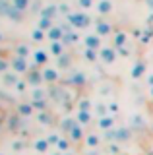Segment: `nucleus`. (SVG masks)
Instances as JSON below:
<instances>
[{"instance_id": "nucleus-4", "label": "nucleus", "mask_w": 153, "mask_h": 155, "mask_svg": "<svg viewBox=\"0 0 153 155\" xmlns=\"http://www.w3.org/2000/svg\"><path fill=\"white\" fill-rule=\"evenodd\" d=\"M101 56H103L105 62H112L114 60V51H112V48H105V51L101 52Z\"/></svg>"}, {"instance_id": "nucleus-9", "label": "nucleus", "mask_w": 153, "mask_h": 155, "mask_svg": "<svg viewBox=\"0 0 153 155\" xmlns=\"http://www.w3.org/2000/svg\"><path fill=\"white\" fill-rule=\"evenodd\" d=\"M78 118H80V122H82V124H87L89 122V113H87V110H80Z\"/></svg>"}, {"instance_id": "nucleus-2", "label": "nucleus", "mask_w": 153, "mask_h": 155, "mask_svg": "<svg viewBox=\"0 0 153 155\" xmlns=\"http://www.w3.org/2000/svg\"><path fill=\"white\" fill-rule=\"evenodd\" d=\"M97 10L101 14H109L112 10V4H111V0H101V2H99V6H97Z\"/></svg>"}, {"instance_id": "nucleus-11", "label": "nucleus", "mask_w": 153, "mask_h": 155, "mask_svg": "<svg viewBox=\"0 0 153 155\" xmlns=\"http://www.w3.org/2000/svg\"><path fill=\"white\" fill-rule=\"evenodd\" d=\"M54 12H56V8H54V6H49V8H45V12H43V18H47V19H49V18H52V16H54Z\"/></svg>"}, {"instance_id": "nucleus-13", "label": "nucleus", "mask_w": 153, "mask_h": 155, "mask_svg": "<svg viewBox=\"0 0 153 155\" xmlns=\"http://www.w3.org/2000/svg\"><path fill=\"white\" fill-rule=\"evenodd\" d=\"M111 126H112V118H101V128L107 130V128H111Z\"/></svg>"}, {"instance_id": "nucleus-1", "label": "nucleus", "mask_w": 153, "mask_h": 155, "mask_svg": "<svg viewBox=\"0 0 153 155\" xmlns=\"http://www.w3.org/2000/svg\"><path fill=\"white\" fill-rule=\"evenodd\" d=\"M70 21L74 23L76 27H85L89 23V18L85 16V14H72V16H70Z\"/></svg>"}, {"instance_id": "nucleus-27", "label": "nucleus", "mask_w": 153, "mask_h": 155, "mask_svg": "<svg viewBox=\"0 0 153 155\" xmlns=\"http://www.w3.org/2000/svg\"><path fill=\"white\" fill-rule=\"evenodd\" d=\"M149 81H151V85H153V76H151V78H149Z\"/></svg>"}, {"instance_id": "nucleus-19", "label": "nucleus", "mask_w": 153, "mask_h": 155, "mask_svg": "<svg viewBox=\"0 0 153 155\" xmlns=\"http://www.w3.org/2000/svg\"><path fill=\"white\" fill-rule=\"evenodd\" d=\"M122 43H124V33H118L116 35V47H120Z\"/></svg>"}, {"instance_id": "nucleus-3", "label": "nucleus", "mask_w": 153, "mask_h": 155, "mask_svg": "<svg viewBox=\"0 0 153 155\" xmlns=\"http://www.w3.org/2000/svg\"><path fill=\"white\" fill-rule=\"evenodd\" d=\"M85 45H87V48H91V51H95L101 43H99V37H95V35H89L87 39H85Z\"/></svg>"}, {"instance_id": "nucleus-7", "label": "nucleus", "mask_w": 153, "mask_h": 155, "mask_svg": "<svg viewBox=\"0 0 153 155\" xmlns=\"http://www.w3.org/2000/svg\"><path fill=\"white\" fill-rule=\"evenodd\" d=\"M47 81H54L56 80V70H45V74H43Z\"/></svg>"}, {"instance_id": "nucleus-10", "label": "nucleus", "mask_w": 153, "mask_h": 155, "mask_svg": "<svg viewBox=\"0 0 153 155\" xmlns=\"http://www.w3.org/2000/svg\"><path fill=\"white\" fill-rule=\"evenodd\" d=\"M97 31L101 33V35H107V33L111 31V27H109L107 23H97Z\"/></svg>"}, {"instance_id": "nucleus-8", "label": "nucleus", "mask_w": 153, "mask_h": 155, "mask_svg": "<svg viewBox=\"0 0 153 155\" xmlns=\"http://www.w3.org/2000/svg\"><path fill=\"white\" fill-rule=\"evenodd\" d=\"M14 68H16L18 72H23V70H25V60H23V58L20 56L16 62H14Z\"/></svg>"}, {"instance_id": "nucleus-29", "label": "nucleus", "mask_w": 153, "mask_h": 155, "mask_svg": "<svg viewBox=\"0 0 153 155\" xmlns=\"http://www.w3.org/2000/svg\"><path fill=\"white\" fill-rule=\"evenodd\" d=\"M0 155H2V153H0Z\"/></svg>"}, {"instance_id": "nucleus-6", "label": "nucleus", "mask_w": 153, "mask_h": 155, "mask_svg": "<svg viewBox=\"0 0 153 155\" xmlns=\"http://www.w3.org/2000/svg\"><path fill=\"white\" fill-rule=\"evenodd\" d=\"M49 37L52 39V41H58L60 37H64V31H60V29H50V33H49Z\"/></svg>"}, {"instance_id": "nucleus-25", "label": "nucleus", "mask_w": 153, "mask_h": 155, "mask_svg": "<svg viewBox=\"0 0 153 155\" xmlns=\"http://www.w3.org/2000/svg\"><path fill=\"white\" fill-rule=\"evenodd\" d=\"M58 147L62 149V151H66V147H68V143H66V142H60V143H58Z\"/></svg>"}, {"instance_id": "nucleus-28", "label": "nucleus", "mask_w": 153, "mask_h": 155, "mask_svg": "<svg viewBox=\"0 0 153 155\" xmlns=\"http://www.w3.org/2000/svg\"><path fill=\"white\" fill-rule=\"evenodd\" d=\"M0 39H2V35H0Z\"/></svg>"}, {"instance_id": "nucleus-22", "label": "nucleus", "mask_w": 153, "mask_h": 155, "mask_svg": "<svg viewBox=\"0 0 153 155\" xmlns=\"http://www.w3.org/2000/svg\"><path fill=\"white\" fill-rule=\"evenodd\" d=\"M80 4H82L83 8H89L91 6V0H80Z\"/></svg>"}, {"instance_id": "nucleus-21", "label": "nucleus", "mask_w": 153, "mask_h": 155, "mask_svg": "<svg viewBox=\"0 0 153 155\" xmlns=\"http://www.w3.org/2000/svg\"><path fill=\"white\" fill-rule=\"evenodd\" d=\"M85 54H87V58H89V60H95V51H91V48H87V52H85Z\"/></svg>"}, {"instance_id": "nucleus-20", "label": "nucleus", "mask_w": 153, "mask_h": 155, "mask_svg": "<svg viewBox=\"0 0 153 155\" xmlns=\"http://www.w3.org/2000/svg\"><path fill=\"white\" fill-rule=\"evenodd\" d=\"M97 142H99V140L95 138V136H89V138H87V143L89 145H97Z\"/></svg>"}, {"instance_id": "nucleus-12", "label": "nucleus", "mask_w": 153, "mask_h": 155, "mask_svg": "<svg viewBox=\"0 0 153 155\" xmlns=\"http://www.w3.org/2000/svg\"><path fill=\"white\" fill-rule=\"evenodd\" d=\"M72 138L74 140L82 138V128H80V126H74V128H72Z\"/></svg>"}, {"instance_id": "nucleus-16", "label": "nucleus", "mask_w": 153, "mask_h": 155, "mask_svg": "<svg viewBox=\"0 0 153 155\" xmlns=\"http://www.w3.org/2000/svg\"><path fill=\"white\" fill-rule=\"evenodd\" d=\"M35 60H37V62H45V60H47V54H45V52H41V51L35 52Z\"/></svg>"}, {"instance_id": "nucleus-24", "label": "nucleus", "mask_w": 153, "mask_h": 155, "mask_svg": "<svg viewBox=\"0 0 153 155\" xmlns=\"http://www.w3.org/2000/svg\"><path fill=\"white\" fill-rule=\"evenodd\" d=\"M29 81H31V84H37V81H39V76H37V74H33V76L29 78Z\"/></svg>"}, {"instance_id": "nucleus-18", "label": "nucleus", "mask_w": 153, "mask_h": 155, "mask_svg": "<svg viewBox=\"0 0 153 155\" xmlns=\"http://www.w3.org/2000/svg\"><path fill=\"white\" fill-rule=\"evenodd\" d=\"M142 72H143V66H142V64H138L136 68H134V78H138V76L142 74Z\"/></svg>"}, {"instance_id": "nucleus-5", "label": "nucleus", "mask_w": 153, "mask_h": 155, "mask_svg": "<svg viewBox=\"0 0 153 155\" xmlns=\"http://www.w3.org/2000/svg\"><path fill=\"white\" fill-rule=\"evenodd\" d=\"M35 149L37 151H47V149H49V140H39V142H35Z\"/></svg>"}, {"instance_id": "nucleus-14", "label": "nucleus", "mask_w": 153, "mask_h": 155, "mask_svg": "<svg viewBox=\"0 0 153 155\" xmlns=\"http://www.w3.org/2000/svg\"><path fill=\"white\" fill-rule=\"evenodd\" d=\"M14 6H16L18 10H23L27 6V0H14Z\"/></svg>"}, {"instance_id": "nucleus-26", "label": "nucleus", "mask_w": 153, "mask_h": 155, "mask_svg": "<svg viewBox=\"0 0 153 155\" xmlns=\"http://www.w3.org/2000/svg\"><path fill=\"white\" fill-rule=\"evenodd\" d=\"M4 68H6V64H4V62L0 60V70H4Z\"/></svg>"}, {"instance_id": "nucleus-17", "label": "nucleus", "mask_w": 153, "mask_h": 155, "mask_svg": "<svg viewBox=\"0 0 153 155\" xmlns=\"http://www.w3.org/2000/svg\"><path fill=\"white\" fill-rule=\"evenodd\" d=\"M20 113H21V114H29V113H31V107H29V105H21V107H20Z\"/></svg>"}, {"instance_id": "nucleus-23", "label": "nucleus", "mask_w": 153, "mask_h": 155, "mask_svg": "<svg viewBox=\"0 0 153 155\" xmlns=\"http://www.w3.org/2000/svg\"><path fill=\"white\" fill-rule=\"evenodd\" d=\"M33 37H35L37 41H39V39H43V33H41V29H37V31L33 33Z\"/></svg>"}, {"instance_id": "nucleus-15", "label": "nucleus", "mask_w": 153, "mask_h": 155, "mask_svg": "<svg viewBox=\"0 0 153 155\" xmlns=\"http://www.w3.org/2000/svg\"><path fill=\"white\" fill-rule=\"evenodd\" d=\"M52 52H54V54H60V52H62V45H60L58 41L52 43Z\"/></svg>"}]
</instances>
